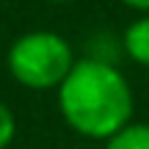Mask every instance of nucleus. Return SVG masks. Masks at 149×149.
Listing matches in <instances>:
<instances>
[{
  "label": "nucleus",
  "mask_w": 149,
  "mask_h": 149,
  "mask_svg": "<svg viewBox=\"0 0 149 149\" xmlns=\"http://www.w3.org/2000/svg\"><path fill=\"white\" fill-rule=\"evenodd\" d=\"M58 108L74 133L108 141L133 116V88L116 64L80 58L58 88Z\"/></svg>",
  "instance_id": "f257e3e1"
},
{
  "label": "nucleus",
  "mask_w": 149,
  "mask_h": 149,
  "mask_svg": "<svg viewBox=\"0 0 149 149\" xmlns=\"http://www.w3.org/2000/svg\"><path fill=\"white\" fill-rule=\"evenodd\" d=\"M6 64H8L11 77L19 86L47 91L61 88V83L69 77L77 61L64 36L53 31H31L11 44Z\"/></svg>",
  "instance_id": "f03ea898"
},
{
  "label": "nucleus",
  "mask_w": 149,
  "mask_h": 149,
  "mask_svg": "<svg viewBox=\"0 0 149 149\" xmlns=\"http://www.w3.org/2000/svg\"><path fill=\"white\" fill-rule=\"evenodd\" d=\"M122 47L135 64L149 66V14L133 19L122 33Z\"/></svg>",
  "instance_id": "7ed1b4c3"
},
{
  "label": "nucleus",
  "mask_w": 149,
  "mask_h": 149,
  "mask_svg": "<svg viewBox=\"0 0 149 149\" xmlns=\"http://www.w3.org/2000/svg\"><path fill=\"white\" fill-rule=\"evenodd\" d=\"M105 149H149V124L130 122L113 138H108Z\"/></svg>",
  "instance_id": "20e7f679"
},
{
  "label": "nucleus",
  "mask_w": 149,
  "mask_h": 149,
  "mask_svg": "<svg viewBox=\"0 0 149 149\" xmlns=\"http://www.w3.org/2000/svg\"><path fill=\"white\" fill-rule=\"evenodd\" d=\"M14 133H17V122H14V113L0 102V149H6L14 141Z\"/></svg>",
  "instance_id": "39448f33"
},
{
  "label": "nucleus",
  "mask_w": 149,
  "mask_h": 149,
  "mask_svg": "<svg viewBox=\"0 0 149 149\" xmlns=\"http://www.w3.org/2000/svg\"><path fill=\"white\" fill-rule=\"evenodd\" d=\"M124 6H130L133 11H141V14H149V0H122Z\"/></svg>",
  "instance_id": "423d86ee"
},
{
  "label": "nucleus",
  "mask_w": 149,
  "mask_h": 149,
  "mask_svg": "<svg viewBox=\"0 0 149 149\" xmlns=\"http://www.w3.org/2000/svg\"><path fill=\"white\" fill-rule=\"evenodd\" d=\"M50 3H66V0H50Z\"/></svg>",
  "instance_id": "0eeeda50"
}]
</instances>
